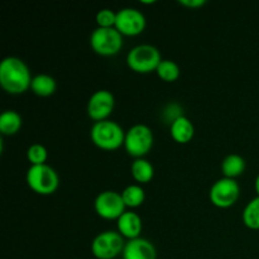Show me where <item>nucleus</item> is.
I'll list each match as a JSON object with an SVG mask.
<instances>
[{
    "label": "nucleus",
    "mask_w": 259,
    "mask_h": 259,
    "mask_svg": "<svg viewBox=\"0 0 259 259\" xmlns=\"http://www.w3.org/2000/svg\"><path fill=\"white\" fill-rule=\"evenodd\" d=\"M32 73L27 63L19 57L8 56L0 62V86L10 95H20L29 90Z\"/></svg>",
    "instance_id": "1"
},
{
    "label": "nucleus",
    "mask_w": 259,
    "mask_h": 259,
    "mask_svg": "<svg viewBox=\"0 0 259 259\" xmlns=\"http://www.w3.org/2000/svg\"><path fill=\"white\" fill-rule=\"evenodd\" d=\"M93 143L103 151H116L124 146L125 132L116 121L103 120L96 121L90 129Z\"/></svg>",
    "instance_id": "2"
},
{
    "label": "nucleus",
    "mask_w": 259,
    "mask_h": 259,
    "mask_svg": "<svg viewBox=\"0 0 259 259\" xmlns=\"http://www.w3.org/2000/svg\"><path fill=\"white\" fill-rule=\"evenodd\" d=\"M25 181L32 191L42 196L55 194L60 186L58 174L47 163L30 166L25 175Z\"/></svg>",
    "instance_id": "3"
},
{
    "label": "nucleus",
    "mask_w": 259,
    "mask_h": 259,
    "mask_svg": "<svg viewBox=\"0 0 259 259\" xmlns=\"http://www.w3.org/2000/svg\"><path fill=\"white\" fill-rule=\"evenodd\" d=\"M161 61V52L152 45H138L126 55V65L137 73L156 72Z\"/></svg>",
    "instance_id": "4"
},
{
    "label": "nucleus",
    "mask_w": 259,
    "mask_h": 259,
    "mask_svg": "<svg viewBox=\"0 0 259 259\" xmlns=\"http://www.w3.org/2000/svg\"><path fill=\"white\" fill-rule=\"evenodd\" d=\"M154 143L152 129L146 124H136L125 132L124 148L129 156L134 158H144L151 152Z\"/></svg>",
    "instance_id": "5"
},
{
    "label": "nucleus",
    "mask_w": 259,
    "mask_h": 259,
    "mask_svg": "<svg viewBox=\"0 0 259 259\" xmlns=\"http://www.w3.org/2000/svg\"><path fill=\"white\" fill-rule=\"evenodd\" d=\"M124 45L123 35L116 28H95L90 35L93 51L103 57L118 55Z\"/></svg>",
    "instance_id": "6"
},
{
    "label": "nucleus",
    "mask_w": 259,
    "mask_h": 259,
    "mask_svg": "<svg viewBox=\"0 0 259 259\" xmlns=\"http://www.w3.org/2000/svg\"><path fill=\"white\" fill-rule=\"evenodd\" d=\"M125 243L118 230H105L94 238L91 252L96 259H115L123 253Z\"/></svg>",
    "instance_id": "7"
},
{
    "label": "nucleus",
    "mask_w": 259,
    "mask_h": 259,
    "mask_svg": "<svg viewBox=\"0 0 259 259\" xmlns=\"http://www.w3.org/2000/svg\"><path fill=\"white\" fill-rule=\"evenodd\" d=\"M240 195V187L235 180L222 177L212 184L209 191V199L214 206L219 209L232 207L238 201Z\"/></svg>",
    "instance_id": "8"
},
{
    "label": "nucleus",
    "mask_w": 259,
    "mask_h": 259,
    "mask_svg": "<svg viewBox=\"0 0 259 259\" xmlns=\"http://www.w3.org/2000/svg\"><path fill=\"white\" fill-rule=\"evenodd\" d=\"M94 207L96 214L105 220H118L126 211L121 194L113 190L100 192L96 196Z\"/></svg>",
    "instance_id": "9"
},
{
    "label": "nucleus",
    "mask_w": 259,
    "mask_h": 259,
    "mask_svg": "<svg viewBox=\"0 0 259 259\" xmlns=\"http://www.w3.org/2000/svg\"><path fill=\"white\" fill-rule=\"evenodd\" d=\"M147 25L146 17L136 8H123L116 12L115 28L121 35L134 37L144 32Z\"/></svg>",
    "instance_id": "10"
},
{
    "label": "nucleus",
    "mask_w": 259,
    "mask_h": 259,
    "mask_svg": "<svg viewBox=\"0 0 259 259\" xmlns=\"http://www.w3.org/2000/svg\"><path fill=\"white\" fill-rule=\"evenodd\" d=\"M115 106V98L113 94L108 90H98L90 96L88 101V111L89 118L94 121L108 120L111 115Z\"/></svg>",
    "instance_id": "11"
},
{
    "label": "nucleus",
    "mask_w": 259,
    "mask_h": 259,
    "mask_svg": "<svg viewBox=\"0 0 259 259\" xmlns=\"http://www.w3.org/2000/svg\"><path fill=\"white\" fill-rule=\"evenodd\" d=\"M121 257L123 259H157V250L153 243L139 237L125 243Z\"/></svg>",
    "instance_id": "12"
},
{
    "label": "nucleus",
    "mask_w": 259,
    "mask_h": 259,
    "mask_svg": "<svg viewBox=\"0 0 259 259\" xmlns=\"http://www.w3.org/2000/svg\"><path fill=\"white\" fill-rule=\"evenodd\" d=\"M116 227H118V232L123 235V238L132 240L141 237L142 229H143V223H142V218L137 212L126 210L116 220Z\"/></svg>",
    "instance_id": "13"
},
{
    "label": "nucleus",
    "mask_w": 259,
    "mask_h": 259,
    "mask_svg": "<svg viewBox=\"0 0 259 259\" xmlns=\"http://www.w3.org/2000/svg\"><path fill=\"white\" fill-rule=\"evenodd\" d=\"M169 132H171V137L175 142L180 144H186L194 138L195 126L187 116L182 115L169 125Z\"/></svg>",
    "instance_id": "14"
},
{
    "label": "nucleus",
    "mask_w": 259,
    "mask_h": 259,
    "mask_svg": "<svg viewBox=\"0 0 259 259\" xmlns=\"http://www.w3.org/2000/svg\"><path fill=\"white\" fill-rule=\"evenodd\" d=\"M245 159L240 154L232 153L228 154L222 162L223 177L235 180L237 177L242 176L245 171Z\"/></svg>",
    "instance_id": "15"
},
{
    "label": "nucleus",
    "mask_w": 259,
    "mask_h": 259,
    "mask_svg": "<svg viewBox=\"0 0 259 259\" xmlns=\"http://www.w3.org/2000/svg\"><path fill=\"white\" fill-rule=\"evenodd\" d=\"M30 90L34 95L40 96V98H48L53 95L57 90V82L55 78L47 73H39L35 75L32 80Z\"/></svg>",
    "instance_id": "16"
},
{
    "label": "nucleus",
    "mask_w": 259,
    "mask_h": 259,
    "mask_svg": "<svg viewBox=\"0 0 259 259\" xmlns=\"http://www.w3.org/2000/svg\"><path fill=\"white\" fill-rule=\"evenodd\" d=\"M23 119L15 110H5L0 115V133L3 136H14L20 131Z\"/></svg>",
    "instance_id": "17"
},
{
    "label": "nucleus",
    "mask_w": 259,
    "mask_h": 259,
    "mask_svg": "<svg viewBox=\"0 0 259 259\" xmlns=\"http://www.w3.org/2000/svg\"><path fill=\"white\" fill-rule=\"evenodd\" d=\"M131 174L138 184H148L154 177V167L146 158H137L132 163Z\"/></svg>",
    "instance_id": "18"
},
{
    "label": "nucleus",
    "mask_w": 259,
    "mask_h": 259,
    "mask_svg": "<svg viewBox=\"0 0 259 259\" xmlns=\"http://www.w3.org/2000/svg\"><path fill=\"white\" fill-rule=\"evenodd\" d=\"M120 194L125 206L131 207V209H136V207L142 206L144 200H146V192H144L143 187L137 184L126 186Z\"/></svg>",
    "instance_id": "19"
},
{
    "label": "nucleus",
    "mask_w": 259,
    "mask_h": 259,
    "mask_svg": "<svg viewBox=\"0 0 259 259\" xmlns=\"http://www.w3.org/2000/svg\"><path fill=\"white\" fill-rule=\"evenodd\" d=\"M157 76L164 82H175L181 75L180 66L172 60H162L156 70Z\"/></svg>",
    "instance_id": "20"
},
{
    "label": "nucleus",
    "mask_w": 259,
    "mask_h": 259,
    "mask_svg": "<svg viewBox=\"0 0 259 259\" xmlns=\"http://www.w3.org/2000/svg\"><path fill=\"white\" fill-rule=\"evenodd\" d=\"M243 223L252 230H259V196L250 200L243 211Z\"/></svg>",
    "instance_id": "21"
},
{
    "label": "nucleus",
    "mask_w": 259,
    "mask_h": 259,
    "mask_svg": "<svg viewBox=\"0 0 259 259\" xmlns=\"http://www.w3.org/2000/svg\"><path fill=\"white\" fill-rule=\"evenodd\" d=\"M27 158L29 161L30 166H39V164H46L48 158V152L45 146L39 143H33L27 149Z\"/></svg>",
    "instance_id": "22"
},
{
    "label": "nucleus",
    "mask_w": 259,
    "mask_h": 259,
    "mask_svg": "<svg viewBox=\"0 0 259 259\" xmlns=\"http://www.w3.org/2000/svg\"><path fill=\"white\" fill-rule=\"evenodd\" d=\"M116 13L111 9H101L96 14V24L99 28H115Z\"/></svg>",
    "instance_id": "23"
},
{
    "label": "nucleus",
    "mask_w": 259,
    "mask_h": 259,
    "mask_svg": "<svg viewBox=\"0 0 259 259\" xmlns=\"http://www.w3.org/2000/svg\"><path fill=\"white\" fill-rule=\"evenodd\" d=\"M180 4L184 5V7L192 8V9H197L200 7H204L206 4L205 0H180Z\"/></svg>",
    "instance_id": "24"
},
{
    "label": "nucleus",
    "mask_w": 259,
    "mask_h": 259,
    "mask_svg": "<svg viewBox=\"0 0 259 259\" xmlns=\"http://www.w3.org/2000/svg\"><path fill=\"white\" fill-rule=\"evenodd\" d=\"M254 189H255V192H257V196H259V174H258V176L255 177Z\"/></svg>",
    "instance_id": "25"
}]
</instances>
